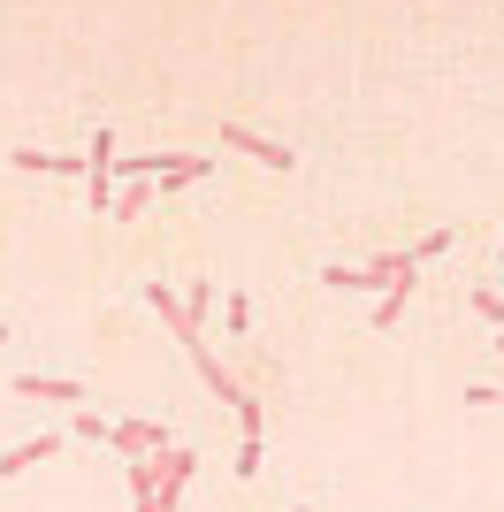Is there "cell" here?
<instances>
[{
	"instance_id": "cell-1",
	"label": "cell",
	"mask_w": 504,
	"mask_h": 512,
	"mask_svg": "<svg viewBox=\"0 0 504 512\" xmlns=\"http://www.w3.org/2000/svg\"><path fill=\"white\" fill-rule=\"evenodd\" d=\"M321 283H329V291H398V283H420V260L413 253H375V260H359V268H344V260H336V268H321Z\"/></svg>"
},
{
	"instance_id": "cell-2",
	"label": "cell",
	"mask_w": 504,
	"mask_h": 512,
	"mask_svg": "<svg viewBox=\"0 0 504 512\" xmlns=\"http://www.w3.org/2000/svg\"><path fill=\"white\" fill-rule=\"evenodd\" d=\"M16 398H31V406H84V398H92V390L84 383H69V375H39V367H31V375H16Z\"/></svg>"
},
{
	"instance_id": "cell-3",
	"label": "cell",
	"mask_w": 504,
	"mask_h": 512,
	"mask_svg": "<svg viewBox=\"0 0 504 512\" xmlns=\"http://www.w3.org/2000/svg\"><path fill=\"white\" fill-rule=\"evenodd\" d=\"M222 146H230V153H252L260 169H283V176L298 169V153H291V146H275V138H260V130H245V123H222Z\"/></svg>"
},
{
	"instance_id": "cell-4",
	"label": "cell",
	"mask_w": 504,
	"mask_h": 512,
	"mask_svg": "<svg viewBox=\"0 0 504 512\" xmlns=\"http://www.w3.org/2000/svg\"><path fill=\"white\" fill-rule=\"evenodd\" d=\"M107 451H130V459L168 451V421H107Z\"/></svg>"
},
{
	"instance_id": "cell-5",
	"label": "cell",
	"mask_w": 504,
	"mask_h": 512,
	"mask_svg": "<svg viewBox=\"0 0 504 512\" xmlns=\"http://www.w3.org/2000/svg\"><path fill=\"white\" fill-rule=\"evenodd\" d=\"M54 451H62V436H54V428H39V436H23V444H8V451H0V482H16V474H31L39 459H54Z\"/></svg>"
},
{
	"instance_id": "cell-6",
	"label": "cell",
	"mask_w": 504,
	"mask_h": 512,
	"mask_svg": "<svg viewBox=\"0 0 504 512\" xmlns=\"http://www.w3.org/2000/svg\"><path fill=\"white\" fill-rule=\"evenodd\" d=\"M23 176H84V153H39V146H16L8 153Z\"/></svg>"
},
{
	"instance_id": "cell-7",
	"label": "cell",
	"mask_w": 504,
	"mask_h": 512,
	"mask_svg": "<svg viewBox=\"0 0 504 512\" xmlns=\"http://www.w3.org/2000/svg\"><path fill=\"white\" fill-rule=\"evenodd\" d=\"M146 207H153V184H146V176H130V184H115V207H107V214H115V222H138Z\"/></svg>"
},
{
	"instance_id": "cell-8",
	"label": "cell",
	"mask_w": 504,
	"mask_h": 512,
	"mask_svg": "<svg viewBox=\"0 0 504 512\" xmlns=\"http://www.w3.org/2000/svg\"><path fill=\"white\" fill-rule=\"evenodd\" d=\"M146 299H153V314H161V329H176V344H184V299H176L168 283H153Z\"/></svg>"
},
{
	"instance_id": "cell-9",
	"label": "cell",
	"mask_w": 504,
	"mask_h": 512,
	"mask_svg": "<svg viewBox=\"0 0 504 512\" xmlns=\"http://www.w3.org/2000/svg\"><path fill=\"white\" fill-rule=\"evenodd\" d=\"M405 299H413V283L382 291V299H375V321H367V329H398V321H405Z\"/></svg>"
},
{
	"instance_id": "cell-10",
	"label": "cell",
	"mask_w": 504,
	"mask_h": 512,
	"mask_svg": "<svg viewBox=\"0 0 504 512\" xmlns=\"http://www.w3.org/2000/svg\"><path fill=\"white\" fill-rule=\"evenodd\" d=\"M260 459H268V436H245V444H237V459H230V474H237V482H252V474H260Z\"/></svg>"
},
{
	"instance_id": "cell-11",
	"label": "cell",
	"mask_w": 504,
	"mask_h": 512,
	"mask_svg": "<svg viewBox=\"0 0 504 512\" xmlns=\"http://www.w3.org/2000/svg\"><path fill=\"white\" fill-rule=\"evenodd\" d=\"M222 321H230V337H252V291H230V299H222Z\"/></svg>"
},
{
	"instance_id": "cell-12",
	"label": "cell",
	"mask_w": 504,
	"mask_h": 512,
	"mask_svg": "<svg viewBox=\"0 0 504 512\" xmlns=\"http://www.w3.org/2000/svg\"><path fill=\"white\" fill-rule=\"evenodd\" d=\"M466 306H474V314H482L489 329H504V299L489 291V283H474V291H466Z\"/></svg>"
},
{
	"instance_id": "cell-13",
	"label": "cell",
	"mask_w": 504,
	"mask_h": 512,
	"mask_svg": "<svg viewBox=\"0 0 504 512\" xmlns=\"http://www.w3.org/2000/svg\"><path fill=\"white\" fill-rule=\"evenodd\" d=\"M84 169H115V130H92V146H84Z\"/></svg>"
},
{
	"instance_id": "cell-14",
	"label": "cell",
	"mask_w": 504,
	"mask_h": 512,
	"mask_svg": "<svg viewBox=\"0 0 504 512\" xmlns=\"http://www.w3.org/2000/svg\"><path fill=\"white\" fill-rule=\"evenodd\" d=\"M451 245H459V237H451V230H428V237H420V245H405V253H413V260H436V253H451Z\"/></svg>"
},
{
	"instance_id": "cell-15",
	"label": "cell",
	"mask_w": 504,
	"mask_h": 512,
	"mask_svg": "<svg viewBox=\"0 0 504 512\" xmlns=\"http://www.w3.org/2000/svg\"><path fill=\"white\" fill-rule=\"evenodd\" d=\"M69 428H77L84 444H107V421H100V413H92V406H77V421H69Z\"/></svg>"
},
{
	"instance_id": "cell-16",
	"label": "cell",
	"mask_w": 504,
	"mask_h": 512,
	"mask_svg": "<svg viewBox=\"0 0 504 512\" xmlns=\"http://www.w3.org/2000/svg\"><path fill=\"white\" fill-rule=\"evenodd\" d=\"M466 406H504V390L497 383H466Z\"/></svg>"
},
{
	"instance_id": "cell-17",
	"label": "cell",
	"mask_w": 504,
	"mask_h": 512,
	"mask_svg": "<svg viewBox=\"0 0 504 512\" xmlns=\"http://www.w3.org/2000/svg\"><path fill=\"white\" fill-rule=\"evenodd\" d=\"M283 512H321V505H283Z\"/></svg>"
},
{
	"instance_id": "cell-18",
	"label": "cell",
	"mask_w": 504,
	"mask_h": 512,
	"mask_svg": "<svg viewBox=\"0 0 504 512\" xmlns=\"http://www.w3.org/2000/svg\"><path fill=\"white\" fill-rule=\"evenodd\" d=\"M8 337H16V329H8V321H0V344H8Z\"/></svg>"
},
{
	"instance_id": "cell-19",
	"label": "cell",
	"mask_w": 504,
	"mask_h": 512,
	"mask_svg": "<svg viewBox=\"0 0 504 512\" xmlns=\"http://www.w3.org/2000/svg\"><path fill=\"white\" fill-rule=\"evenodd\" d=\"M497 268H504V237H497Z\"/></svg>"
},
{
	"instance_id": "cell-20",
	"label": "cell",
	"mask_w": 504,
	"mask_h": 512,
	"mask_svg": "<svg viewBox=\"0 0 504 512\" xmlns=\"http://www.w3.org/2000/svg\"><path fill=\"white\" fill-rule=\"evenodd\" d=\"M497 352H504V329H497Z\"/></svg>"
}]
</instances>
